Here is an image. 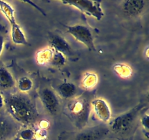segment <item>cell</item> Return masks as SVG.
<instances>
[{"instance_id": "1", "label": "cell", "mask_w": 149, "mask_h": 140, "mask_svg": "<svg viewBox=\"0 0 149 140\" xmlns=\"http://www.w3.org/2000/svg\"><path fill=\"white\" fill-rule=\"evenodd\" d=\"M4 99L9 116L17 123L30 125L36 122L38 118L36 104L26 93H11Z\"/></svg>"}, {"instance_id": "2", "label": "cell", "mask_w": 149, "mask_h": 140, "mask_svg": "<svg viewBox=\"0 0 149 140\" xmlns=\"http://www.w3.org/2000/svg\"><path fill=\"white\" fill-rule=\"evenodd\" d=\"M90 104L88 101L83 97L73 99L68 105V110L71 118L76 125L83 129L87 124L90 112Z\"/></svg>"}, {"instance_id": "3", "label": "cell", "mask_w": 149, "mask_h": 140, "mask_svg": "<svg viewBox=\"0 0 149 140\" xmlns=\"http://www.w3.org/2000/svg\"><path fill=\"white\" fill-rule=\"evenodd\" d=\"M62 3L68 4L87 15L92 16L100 20L104 16V13L101 7L100 1H88V0H79V1H62Z\"/></svg>"}, {"instance_id": "4", "label": "cell", "mask_w": 149, "mask_h": 140, "mask_svg": "<svg viewBox=\"0 0 149 140\" xmlns=\"http://www.w3.org/2000/svg\"><path fill=\"white\" fill-rule=\"evenodd\" d=\"M67 32L71 35L76 40L85 45L89 50H95L93 33L88 27L84 25H74L66 26Z\"/></svg>"}, {"instance_id": "5", "label": "cell", "mask_w": 149, "mask_h": 140, "mask_svg": "<svg viewBox=\"0 0 149 140\" xmlns=\"http://www.w3.org/2000/svg\"><path fill=\"white\" fill-rule=\"evenodd\" d=\"M140 111L139 107H136L116 117L111 125V128L115 132H123L127 131L135 121Z\"/></svg>"}, {"instance_id": "6", "label": "cell", "mask_w": 149, "mask_h": 140, "mask_svg": "<svg viewBox=\"0 0 149 140\" xmlns=\"http://www.w3.org/2000/svg\"><path fill=\"white\" fill-rule=\"evenodd\" d=\"M41 101L46 110L50 114H55L58 111L60 102L58 96L49 88H44L40 91Z\"/></svg>"}, {"instance_id": "7", "label": "cell", "mask_w": 149, "mask_h": 140, "mask_svg": "<svg viewBox=\"0 0 149 140\" xmlns=\"http://www.w3.org/2000/svg\"><path fill=\"white\" fill-rule=\"evenodd\" d=\"M109 132V128L105 125H97L83 129L76 135L74 140H103Z\"/></svg>"}, {"instance_id": "8", "label": "cell", "mask_w": 149, "mask_h": 140, "mask_svg": "<svg viewBox=\"0 0 149 140\" xmlns=\"http://www.w3.org/2000/svg\"><path fill=\"white\" fill-rule=\"evenodd\" d=\"M17 123L10 116L0 115V140H8L17 132Z\"/></svg>"}, {"instance_id": "9", "label": "cell", "mask_w": 149, "mask_h": 140, "mask_svg": "<svg viewBox=\"0 0 149 140\" xmlns=\"http://www.w3.org/2000/svg\"><path fill=\"white\" fill-rule=\"evenodd\" d=\"M91 106L96 116L104 123L110 121L111 118V111L107 102L103 99H95L91 102Z\"/></svg>"}, {"instance_id": "10", "label": "cell", "mask_w": 149, "mask_h": 140, "mask_svg": "<svg viewBox=\"0 0 149 140\" xmlns=\"http://www.w3.org/2000/svg\"><path fill=\"white\" fill-rule=\"evenodd\" d=\"M146 6L145 1L129 0L123 2V10L127 15L138 16L143 11Z\"/></svg>"}, {"instance_id": "11", "label": "cell", "mask_w": 149, "mask_h": 140, "mask_svg": "<svg viewBox=\"0 0 149 140\" xmlns=\"http://www.w3.org/2000/svg\"><path fill=\"white\" fill-rule=\"evenodd\" d=\"M50 45L52 50L63 54L68 55L71 52V46L68 42L62 36L58 34L52 35L50 37Z\"/></svg>"}, {"instance_id": "12", "label": "cell", "mask_w": 149, "mask_h": 140, "mask_svg": "<svg viewBox=\"0 0 149 140\" xmlns=\"http://www.w3.org/2000/svg\"><path fill=\"white\" fill-rule=\"evenodd\" d=\"M57 92L63 99H72L77 94V88L74 83L65 82L58 86Z\"/></svg>"}, {"instance_id": "13", "label": "cell", "mask_w": 149, "mask_h": 140, "mask_svg": "<svg viewBox=\"0 0 149 140\" xmlns=\"http://www.w3.org/2000/svg\"><path fill=\"white\" fill-rule=\"evenodd\" d=\"M15 84L14 77L4 67H0V88L7 90L12 88Z\"/></svg>"}, {"instance_id": "14", "label": "cell", "mask_w": 149, "mask_h": 140, "mask_svg": "<svg viewBox=\"0 0 149 140\" xmlns=\"http://www.w3.org/2000/svg\"><path fill=\"white\" fill-rule=\"evenodd\" d=\"M11 37L15 45H27L28 41L20 26L17 23L11 25Z\"/></svg>"}, {"instance_id": "15", "label": "cell", "mask_w": 149, "mask_h": 140, "mask_svg": "<svg viewBox=\"0 0 149 140\" xmlns=\"http://www.w3.org/2000/svg\"><path fill=\"white\" fill-rule=\"evenodd\" d=\"M0 10L10 22V25H13L16 23L15 17V10L10 4L6 1H0Z\"/></svg>"}, {"instance_id": "16", "label": "cell", "mask_w": 149, "mask_h": 140, "mask_svg": "<svg viewBox=\"0 0 149 140\" xmlns=\"http://www.w3.org/2000/svg\"><path fill=\"white\" fill-rule=\"evenodd\" d=\"M17 88L20 93H26L30 91L33 85V81L28 77H22L17 81Z\"/></svg>"}, {"instance_id": "17", "label": "cell", "mask_w": 149, "mask_h": 140, "mask_svg": "<svg viewBox=\"0 0 149 140\" xmlns=\"http://www.w3.org/2000/svg\"><path fill=\"white\" fill-rule=\"evenodd\" d=\"M54 50L52 49H45L42 51L38 52L36 55V59L39 64H49L53 55Z\"/></svg>"}, {"instance_id": "18", "label": "cell", "mask_w": 149, "mask_h": 140, "mask_svg": "<svg viewBox=\"0 0 149 140\" xmlns=\"http://www.w3.org/2000/svg\"><path fill=\"white\" fill-rule=\"evenodd\" d=\"M97 83V76L93 73H88L82 80V85L84 88L91 89Z\"/></svg>"}, {"instance_id": "19", "label": "cell", "mask_w": 149, "mask_h": 140, "mask_svg": "<svg viewBox=\"0 0 149 140\" xmlns=\"http://www.w3.org/2000/svg\"><path fill=\"white\" fill-rule=\"evenodd\" d=\"M65 61H66L65 55L61 53V52L54 50L53 55H52V58H51L49 64L52 66H61L64 65L65 64Z\"/></svg>"}, {"instance_id": "20", "label": "cell", "mask_w": 149, "mask_h": 140, "mask_svg": "<svg viewBox=\"0 0 149 140\" xmlns=\"http://www.w3.org/2000/svg\"><path fill=\"white\" fill-rule=\"evenodd\" d=\"M113 69L115 71L122 77H129L132 74V69L125 64H116Z\"/></svg>"}, {"instance_id": "21", "label": "cell", "mask_w": 149, "mask_h": 140, "mask_svg": "<svg viewBox=\"0 0 149 140\" xmlns=\"http://www.w3.org/2000/svg\"><path fill=\"white\" fill-rule=\"evenodd\" d=\"M18 136L22 140H33L35 138V131L31 128H24L18 133Z\"/></svg>"}, {"instance_id": "22", "label": "cell", "mask_w": 149, "mask_h": 140, "mask_svg": "<svg viewBox=\"0 0 149 140\" xmlns=\"http://www.w3.org/2000/svg\"><path fill=\"white\" fill-rule=\"evenodd\" d=\"M141 123H142L143 127L145 128L146 131H148V124H149V115L148 113L144 114L141 119Z\"/></svg>"}, {"instance_id": "23", "label": "cell", "mask_w": 149, "mask_h": 140, "mask_svg": "<svg viewBox=\"0 0 149 140\" xmlns=\"http://www.w3.org/2000/svg\"><path fill=\"white\" fill-rule=\"evenodd\" d=\"M4 39L1 35H0V55H1V52H2L3 48H4Z\"/></svg>"}, {"instance_id": "24", "label": "cell", "mask_w": 149, "mask_h": 140, "mask_svg": "<svg viewBox=\"0 0 149 140\" xmlns=\"http://www.w3.org/2000/svg\"><path fill=\"white\" fill-rule=\"evenodd\" d=\"M4 106V99L3 97L2 94L0 93V110L3 108V106Z\"/></svg>"}]
</instances>
